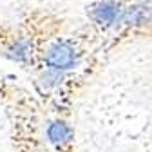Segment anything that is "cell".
Returning <instances> with one entry per match:
<instances>
[{
  "label": "cell",
  "instance_id": "1",
  "mask_svg": "<svg viewBox=\"0 0 152 152\" xmlns=\"http://www.w3.org/2000/svg\"><path fill=\"white\" fill-rule=\"evenodd\" d=\"M44 132L53 152H76V129L69 116L49 112L44 121Z\"/></svg>",
  "mask_w": 152,
  "mask_h": 152
},
{
  "label": "cell",
  "instance_id": "2",
  "mask_svg": "<svg viewBox=\"0 0 152 152\" xmlns=\"http://www.w3.org/2000/svg\"><path fill=\"white\" fill-rule=\"evenodd\" d=\"M127 2L123 0H94L87 6V18L100 31L120 29Z\"/></svg>",
  "mask_w": 152,
  "mask_h": 152
},
{
  "label": "cell",
  "instance_id": "3",
  "mask_svg": "<svg viewBox=\"0 0 152 152\" xmlns=\"http://www.w3.org/2000/svg\"><path fill=\"white\" fill-rule=\"evenodd\" d=\"M51 152H53V150H51Z\"/></svg>",
  "mask_w": 152,
  "mask_h": 152
}]
</instances>
